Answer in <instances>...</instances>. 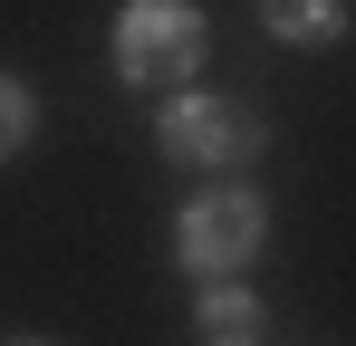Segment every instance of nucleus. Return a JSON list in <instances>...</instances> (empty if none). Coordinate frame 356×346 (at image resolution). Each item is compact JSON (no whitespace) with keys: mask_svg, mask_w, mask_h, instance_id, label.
<instances>
[{"mask_svg":"<svg viewBox=\"0 0 356 346\" xmlns=\"http://www.w3.org/2000/svg\"><path fill=\"white\" fill-rule=\"evenodd\" d=\"M260 240H270V202L250 183H202L183 202V222H174V260L212 288V279H241L260 260Z\"/></svg>","mask_w":356,"mask_h":346,"instance_id":"3","label":"nucleus"},{"mask_svg":"<svg viewBox=\"0 0 356 346\" xmlns=\"http://www.w3.org/2000/svg\"><path fill=\"white\" fill-rule=\"evenodd\" d=\"M260 29L280 49H337L347 39V0H260Z\"/></svg>","mask_w":356,"mask_h":346,"instance_id":"5","label":"nucleus"},{"mask_svg":"<svg viewBox=\"0 0 356 346\" xmlns=\"http://www.w3.org/2000/svg\"><path fill=\"white\" fill-rule=\"evenodd\" d=\"M29 135H39V97H29V77H0V164H10Z\"/></svg>","mask_w":356,"mask_h":346,"instance_id":"6","label":"nucleus"},{"mask_svg":"<svg viewBox=\"0 0 356 346\" xmlns=\"http://www.w3.org/2000/svg\"><path fill=\"white\" fill-rule=\"evenodd\" d=\"M106 49H116V77H125V87L183 97V87L202 77L212 29H202V10H193V0H125L116 29H106Z\"/></svg>","mask_w":356,"mask_h":346,"instance_id":"2","label":"nucleus"},{"mask_svg":"<svg viewBox=\"0 0 356 346\" xmlns=\"http://www.w3.org/2000/svg\"><path fill=\"white\" fill-rule=\"evenodd\" d=\"M193 337H202V346H270V308H260L250 288L212 279L202 298H193Z\"/></svg>","mask_w":356,"mask_h":346,"instance_id":"4","label":"nucleus"},{"mask_svg":"<svg viewBox=\"0 0 356 346\" xmlns=\"http://www.w3.org/2000/svg\"><path fill=\"white\" fill-rule=\"evenodd\" d=\"M10 346H49V337H10Z\"/></svg>","mask_w":356,"mask_h":346,"instance_id":"7","label":"nucleus"},{"mask_svg":"<svg viewBox=\"0 0 356 346\" xmlns=\"http://www.w3.org/2000/svg\"><path fill=\"white\" fill-rule=\"evenodd\" d=\"M154 145H164V164H183V173H250L270 154V125H260L250 97L183 87V97H164V115H154Z\"/></svg>","mask_w":356,"mask_h":346,"instance_id":"1","label":"nucleus"}]
</instances>
